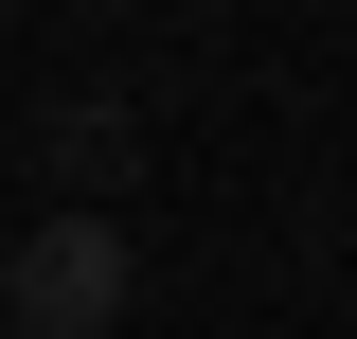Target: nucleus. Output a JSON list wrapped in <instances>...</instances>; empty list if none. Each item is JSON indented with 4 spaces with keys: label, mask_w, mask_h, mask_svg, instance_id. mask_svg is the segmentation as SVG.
Returning a JSON list of instances; mask_svg holds the SVG:
<instances>
[{
    "label": "nucleus",
    "mask_w": 357,
    "mask_h": 339,
    "mask_svg": "<svg viewBox=\"0 0 357 339\" xmlns=\"http://www.w3.org/2000/svg\"><path fill=\"white\" fill-rule=\"evenodd\" d=\"M0 339H18V322H0Z\"/></svg>",
    "instance_id": "2"
},
{
    "label": "nucleus",
    "mask_w": 357,
    "mask_h": 339,
    "mask_svg": "<svg viewBox=\"0 0 357 339\" xmlns=\"http://www.w3.org/2000/svg\"><path fill=\"white\" fill-rule=\"evenodd\" d=\"M0 286H18V303H0L18 339H107V322H126V232H107V214H54Z\"/></svg>",
    "instance_id": "1"
}]
</instances>
